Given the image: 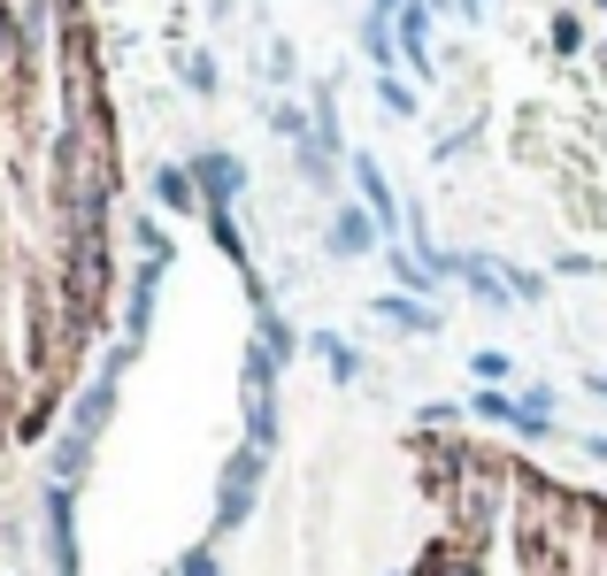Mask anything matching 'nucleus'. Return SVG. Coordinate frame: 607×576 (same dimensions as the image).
Listing matches in <instances>:
<instances>
[{
  "mask_svg": "<svg viewBox=\"0 0 607 576\" xmlns=\"http://www.w3.org/2000/svg\"><path fill=\"white\" fill-rule=\"evenodd\" d=\"M315 354L331 362V377H354V369H362V362H354V346H346V338H331V331H315Z\"/></svg>",
  "mask_w": 607,
  "mask_h": 576,
  "instance_id": "nucleus-9",
  "label": "nucleus"
},
{
  "mask_svg": "<svg viewBox=\"0 0 607 576\" xmlns=\"http://www.w3.org/2000/svg\"><path fill=\"white\" fill-rule=\"evenodd\" d=\"M362 46H369V62H377V70H393V23H385V15H369V23H362Z\"/></svg>",
  "mask_w": 607,
  "mask_h": 576,
  "instance_id": "nucleus-7",
  "label": "nucleus"
},
{
  "mask_svg": "<svg viewBox=\"0 0 607 576\" xmlns=\"http://www.w3.org/2000/svg\"><path fill=\"white\" fill-rule=\"evenodd\" d=\"M208 231H216V247H223L231 262H247V247H239V223H231V208H208Z\"/></svg>",
  "mask_w": 607,
  "mask_h": 576,
  "instance_id": "nucleus-10",
  "label": "nucleus"
},
{
  "mask_svg": "<svg viewBox=\"0 0 607 576\" xmlns=\"http://www.w3.org/2000/svg\"><path fill=\"white\" fill-rule=\"evenodd\" d=\"M431 8H447V0H416V8H400V39H408V62H416V70H431V46H423Z\"/></svg>",
  "mask_w": 607,
  "mask_h": 576,
  "instance_id": "nucleus-5",
  "label": "nucleus"
},
{
  "mask_svg": "<svg viewBox=\"0 0 607 576\" xmlns=\"http://www.w3.org/2000/svg\"><path fill=\"white\" fill-rule=\"evenodd\" d=\"M331 247H338V254H369V247H377V216H369V208H346V216L331 223Z\"/></svg>",
  "mask_w": 607,
  "mask_h": 576,
  "instance_id": "nucleus-4",
  "label": "nucleus"
},
{
  "mask_svg": "<svg viewBox=\"0 0 607 576\" xmlns=\"http://www.w3.org/2000/svg\"><path fill=\"white\" fill-rule=\"evenodd\" d=\"M377 93H385V108H393V116H416V93H408V85H400V77H385V85H377Z\"/></svg>",
  "mask_w": 607,
  "mask_h": 576,
  "instance_id": "nucleus-12",
  "label": "nucleus"
},
{
  "mask_svg": "<svg viewBox=\"0 0 607 576\" xmlns=\"http://www.w3.org/2000/svg\"><path fill=\"white\" fill-rule=\"evenodd\" d=\"M377 315H393V323H408V331H439V315L416 307V300H377Z\"/></svg>",
  "mask_w": 607,
  "mask_h": 576,
  "instance_id": "nucleus-8",
  "label": "nucleus"
},
{
  "mask_svg": "<svg viewBox=\"0 0 607 576\" xmlns=\"http://www.w3.org/2000/svg\"><path fill=\"white\" fill-rule=\"evenodd\" d=\"M154 192H161V208H177V216H185V208H192V192H200V185H192V177H185V169H161V177H154Z\"/></svg>",
  "mask_w": 607,
  "mask_h": 576,
  "instance_id": "nucleus-6",
  "label": "nucleus"
},
{
  "mask_svg": "<svg viewBox=\"0 0 607 576\" xmlns=\"http://www.w3.org/2000/svg\"><path fill=\"white\" fill-rule=\"evenodd\" d=\"M192 185L208 192V208H231V200H239V185H247V169H239L231 154H200V161H192Z\"/></svg>",
  "mask_w": 607,
  "mask_h": 576,
  "instance_id": "nucleus-2",
  "label": "nucleus"
},
{
  "mask_svg": "<svg viewBox=\"0 0 607 576\" xmlns=\"http://www.w3.org/2000/svg\"><path fill=\"white\" fill-rule=\"evenodd\" d=\"M177 576H223V562H216V546H200V554H185V562H177Z\"/></svg>",
  "mask_w": 607,
  "mask_h": 576,
  "instance_id": "nucleus-11",
  "label": "nucleus"
},
{
  "mask_svg": "<svg viewBox=\"0 0 607 576\" xmlns=\"http://www.w3.org/2000/svg\"><path fill=\"white\" fill-rule=\"evenodd\" d=\"M369 15H385V23H393V15H400V0H369Z\"/></svg>",
  "mask_w": 607,
  "mask_h": 576,
  "instance_id": "nucleus-14",
  "label": "nucleus"
},
{
  "mask_svg": "<svg viewBox=\"0 0 607 576\" xmlns=\"http://www.w3.org/2000/svg\"><path fill=\"white\" fill-rule=\"evenodd\" d=\"M254 492H262V446H247V453H231V461H223V484H216V538L247 531Z\"/></svg>",
  "mask_w": 607,
  "mask_h": 576,
  "instance_id": "nucleus-1",
  "label": "nucleus"
},
{
  "mask_svg": "<svg viewBox=\"0 0 607 576\" xmlns=\"http://www.w3.org/2000/svg\"><path fill=\"white\" fill-rule=\"evenodd\" d=\"M354 185H362V208L377 216V231H393V223H400V200H393L385 169H377V161H354Z\"/></svg>",
  "mask_w": 607,
  "mask_h": 576,
  "instance_id": "nucleus-3",
  "label": "nucleus"
},
{
  "mask_svg": "<svg viewBox=\"0 0 607 576\" xmlns=\"http://www.w3.org/2000/svg\"><path fill=\"white\" fill-rule=\"evenodd\" d=\"M185 77H192V93H216V62H208V54H192Z\"/></svg>",
  "mask_w": 607,
  "mask_h": 576,
  "instance_id": "nucleus-13",
  "label": "nucleus"
}]
</instances>
